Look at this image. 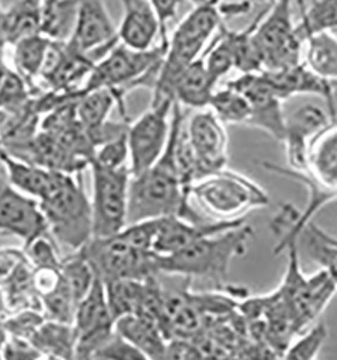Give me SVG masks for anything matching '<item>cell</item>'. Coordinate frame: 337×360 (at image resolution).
<instances>
[{"label": "cell", "instance_id": "cell-2", "mask_svg": "<svg viewBox=\"0 0 337 360\" xmlns=\"http://www.w3.org/2000/svg\"><path fill=\"white\" fill-rule=\"evenodd\" d=\"M254 229L241 223L234 229L204 236L192 245L170 255H158L157 263L162 274L210 282L216 290H234L227 283L231 262L247 252Z\"/></svg>", "mask_w": 337, "mask_h": 360}, {"label": "cell", "instance_id": "cell-47", "mask_svg": "<svg viewBox=\"0 0 337 360\" xmlns=\"http://www.w3.org/2000/svg\"><path fill=\"white\" fill-rule=\"evenodd\" d=\"M8 308H7V304H6V298L3 295V290L0 289V317L4 319L7 314H8Z\"/></svg>", "mask_w": 337, "mask_h": 360}, {"label": "cell", "instance_id": "cell-32", "mask_svg": "<svg viewBox=\"0 0 337 360\" xmlns=\"http://www.w3.org/2000/svg\"><path fill=\"white\" fill-rule=\"evenodd\" d=\"M41 308L49 320L73 324L79 302L76 301L64 276L58 285L46 295H41Z\"/></svg>", "mask_w": 337, "mask_h": 360}, {"label": "cell", "instance_id": "cell-29", "mask_svg": "<svg viewBox=\"0 0 337 360\" xmlns=\"http://www.w3.org/2000/svg\"><path fill=\"white\" fill-rule=\"evenodd\" d=\"M106 295L113 320L135 313L144 295L145 279L120 278L104 282Z\"/></svg>", "mask_w": 337, "mask_h": 360}, {"label": "cell", "instance_id": "cell-13", "mask_svg": "<svg viewBox=\"0 0 337 360\" xmlns=\"http://www.w3.org/2000/svg\"><path fill=\"white\" fill-rule=\"evenodd\" d=\"M198 165L200 180L227 167L228 135L225 124L210 108H203L184 123Z\"/></svg>", "mask_w": 337, "mask_h": 360}, {"label": "cell", "instance_id": "cell-44", "mask_svg": "<svg viewBox=\"0 0 337 360\" xmlns=\"http://www.w3.org/2000/svg\"><path fill=\"white\" fill-rule=\"evenodd\" d=\"M157 14L160 20L161 27V44L169 45V34H167V26L169 23L176 18L177 10L182 0H148Z\"/></svg>", "mask_w": 337, "mask_h": 360}, {"label": "cell", "instance_id": "cell-12", "mask_svg": "<svg viewBox=\"0 0 337 360\" xmlns=\"http://www.w3.org/2000/svg\"><path fill=\"white\" fill-rule=\"evenodd\" d=\"M227 85L239 91L248 100L251 117L247 126L259 129L274 139L284 142L286 132V116L282 108L284 100L276 95L265 73H241V77Z\"/></svg>", "mask_w": 337, "mask_h": 360}, {"label": "cell", "instance_id": "cell-24", "mask_svg": "<svg viewBox=\"0 0 337 360\" xmlns=\"http://www.w3.org/2000/svg\"><path fill=\"white\" fill-rule=\"evenodd\" d=\"M45 0H15L3 13V38L14 46L20 39L41 34Z\"/></svg>", "mask_w": 337, "mask_h": 360}, {"label": "cell", "instance_id": "cell-30", "mask_svg": "<svg viewBox=\"0 0 337 360\" xmlns=\"http://www.w3.org/2000/svg\"><path fill=\"white\" fill-rule=\"evenodd\" d=\"M209 108L220 117L224 124L247 126L251 117V107L248 100L239 91L225 86L213 94Z\"/></svg>", "mask_w": 337, "mask_h": 360}, {"label": "cell", "instance_id": "cell-22", "mask_svg": "<svg viewBox=\"0 0 337 360\" xmlns=\"http://www.w3.org/2000/svg\"><path fill=\"white\" fill-rule=\"evenodd\" d=\"M216 84L210 79L205 65V56L201 54L188 66L174 88V100L181 105L191 108H208L215 94Z\"/></svg>", "mask_w": 337, "mask_h": 360}, {"label": "cell", "instance_id": "cell-43", "mask_svg": "<svg viewBox=\"0 0 337 360\" xmlns=\"http://www.w3.org/2000/svg\"><path fill=\"white\" fill-rule=\"evenodd\" d=\"M203 358L197 344L192 339L172 338L166 343L165 359H197Z\"/></svg>", "mask_w": 337, "mask_h": 360}, {"label": "cell", "instance_id": "cell-52", "mask_svg": "<svg viewBox=\"0 0 337 360\" xmlns=\"http://www.w3.org/2000/svg\"><path fill=\"white\" fill-rule=\"evenodd\" d=\"M0 151H1V146H0Z\"/></svg>", "mask_w": 337, "mask_h": 360}, {"label": "cell", "instance_id": "cell-50", "mask_svg": "<svg viewBox=\"0 0 337 360\" xmlns=\"http://www.w3.org/2000/svg\"><path fill=\"white\" fill-rule=\"evenodd\" d=\"M0 146H1V135H0Z\"/></svg>", "mask_w": 337, "mask_h": 360}, {"label": "cell", "instance_id": "cell-25", "mask_svg": "<svg viewBox=\"0 0 337 360\" xmlns=\"http://www.w3.org/2000/svg\"><path fill=\"white\" fill-rule=\"evenodd\" d=\"M30 342L42 358L69 359L76 355L77 336L73 324L46 319L35 330Z\"/></svg>", "mask_w": 337, "mask_h": 360}, {"label": "cell", "instance_id": "cell-14", "mask_svg": "<svg viewBox=\"0 0 337 360\" xmlns=\"http://www.w3.org/2000/svg\"><path fill=\"white\" fill-rule=\"evenodd\" d=\"M0 232L23 240V247L49 233L48 223L37 198L0 179Z\"/></svg>", "mask_w": 337, "mask_h": 360}, {"label": "cell", "instance_id": "cell-9", "mask_svg": "<svg viewBox=\"0 0 337 360\" xmlns=\"http://www.w3.org/2000/svg\"><path fill=\"white\" fill-rule=\"evenodd\" d=\"M253 39L263 70L301 64L303 41L295 34V26L291 22V0H275L272 13H266L262 18Z\"/></svg>", "mask_w": 337, "mask_h": 360}, {"label": "cell", "instance_id": "cell-35", "mask_svg": "<svg viewBox=\"0 0 337 360\" xmlns=\"http://www.w3.org/2000/svg\"><path fill=\"white\" fill-rule=\"evenodd\" d=\"M32 86L16 72L8 68L0 84V111L13 112L26 108L34 98Z\"/></svg>", "mask_w": 337, "mask_h": 360}, {"label": "cell", "instance_id": "cell-3", "mask_svg": "<svg viewBox=\"0 0 337 360\" xmlns=\"http://www.w3.org/2000/svg\"><path fill=\"white\" fill-rule=\"evenodd\" d=\"M54 240L77 251L94 238L91 198L81 174L53 172L45 195L38 200Z\"/></svg>", "mask_w": 337, "mask_h": 360}, {"label": "cell", "instance_id": "cell-46", "mask_svg": "<svg viewBox=\"0 0 337 360\" xmlns=\"http://www.w3.org/2000/svg\"><path fill=\"white\" fill-rule=\"evenodd\" d=\"M3 320H4V319L0 317V351H1L3 345H4L7 338H8V333H7V329L4 327V321H3Z\"/></svg>", "mask_w": 337, "mask_h": 360}, {"label": "cell", "instance_id": "cell-11", "mask_svg": "<svg viewBox=\"0 0 337 360\" xmlns=\"http://www.w3.org/2000/svg\"><path fill=\"white\" fill-rule=\"evenodd\" d=\"M73 327L76 330L77 359H92L100 348L115 330V320L108 307L104 282L96 279L77 307Z\"/></svg>", "mask_w": 337, "mask_h": 360}, {"label": "cell", "instance_id": "cell-6", "mask_svg": "<svg viewBox=\"0 0 337 360\" xmlns=\"http://www.w3.org/2000/svg\"><path fill=\"white\" fill-rule=\"evenodd\" d=\"M285 252L288 254V267L276 290L289 311L295 335H298L328 307L336 293L337 285L332 274L325 269L312 277L304 276L297 242L291 243Z\"/></svg>", "mask_w": 337, "mask_h": 360}, {"label": "cell", "instance_id": "cell-39", "mask_svg": "<svg viewBox=\"0 0 337 360\" xmlns=\"http://www.w3.org/2000/svg\"><path fill=\"white\" fill-rule=\"evenodd\" d=\"M161 219H148L129 223L120 232H117L129 245L144 251H154V242L160 229Z\"/></svg>", "mask_w": 337, "mask_h": 360}, {"label": "cell", "instance_id": "cell-18", "mask_svg": "<svg viewBox=\"0 0 337 360\" xmlns=\"http://www.w3.org/2000/svg\"><path fill=\"white\" fill-rule=\"evenodd\" d=\"M244 221L246 219L241 217L235 220H207L197 223L179 216H166L161 219L153 250L158 255H170L204 236L234 229Z\"/></svg>", "mask_w": 337, "mask_h": 360}, {"label": "cell", "instance_id": "cell-5", "mask_svg": "<svg viewBox=\"0 0 337 360\" xmlns=\"http://www.w3.org/2000/svg\"><path fill=\"white\" fill-rule=\"evenodd\" d=\"M192 197L213 220H235L270 204L267 192L248 179L227 167L194 182Z\"/></svg>", "mask_w": 337, "mask_h": 360}, {"label": "cell", "instance_id": "cell-31", "mask_svg": "<svg viewBox=\"0 0 337 360\" xmlns=\"http://www.w3.org/2000/svg\"><path fill=\"white\" fill-rule=\"evenodd\" d=\"M337 27V0H316L303 13L295 34L304 42L310 35L331 32Z\"/></svg>", "mask_w": 337, "mask_h": 360}, {"label": "cell", "instance_id": "cell-7", "mask_svg": "<svg viewBox=\"0 0 337 360\" xmlns=\"http://www.w3.org/2000/svg\"><path fill=\"white\" fill-rule=\"evenodd\" d=\"M89 169L92 174L94 238L111 236L127 226L132 173L129 165L107 167L91 162Z\"/></svg>", "mask_w": 337, "mask_h": 360}, {"label": "cell", "instance_id": "cell-20", "mask_svg": "<svg viewBox=\"0 0 337 360\" xmlns=\"http://www.w3.org/2000/svg\"><path fill=\"white\" fill-rule=\"evenodd\" d=\"M123 19L117 30L119 42L135 50H150L161 34L160 20L148 0H122Z\"/></svg>", "mask_w": 337, "mask_h": 360}, {"label": "cell", "instance_id": "cell-26", "mask_svg": "<svg viewBox=\"0 0 337 360\" xmlns=\"http://www.w3.org/2000/svg\"><path fill=\"white\" fill-rule=\"evenodd\" d=\"M51 41L42 34H34L16 42L14 48L15 70L32 86L35 96L39 95L38 80L46 63Z\"/></svg>", "mask_w": 337, "mask_h": 360}, {"label": "cell", "instance_id": "cell-33", "mask_svg": "<svg viewBox=\"0 0 337 360\" xmlns=\"http://www.w3.org/2000/svg\"><path fill=\"white\" fill-rule=\"evenodd\" d=\"M61 273L77 302L88 295L96 279L91 263L84 257L81 250L73 251V254L63 259Z\"/></svg>", "mask_w": 337, "mask_h": 360}, {"label": "cell", "instance_id": "cell-21", "mask_svg": "<svg viewBox=\"0 0 337 360\" xmlns=\"http://www.w3.org/2000/svg\"><path fill=\"white\" fill-rule=\"evenodd\" d=\"M115 330L138 348L146 359H165L167 339L155 320L131 313L115 321Z\"/></svg>", "mask_w": 337, "mask_h": 360}, {"label": "cell", "instance_id": "cell-4", "mask_svg": "<svg viewBox=\"0 0 337 360\" xmlns=\"http://www.w3.org/2000/svg\"><path fill=\"white\" fill-rule=\"evenodd\" d=\"M167 46L160 44L153 49L135 50L117 42L94 66L81 95L98 88L116 89L125 96L142 86L154 89Z\"/></svg>", "mask_w": 337, "mask_h": 360}, {"label": "cell", "instance_id": "cell-15", "mask_svg": "<svg viewBox=\"0 0 337 360\" xmlns=\"http://www.w3.org/2000/svg\"><path fill=\"white\" fill-rule=\"evenodd\" d=\"M77 49L89 53L96 63L119 42L104 0H80L79 18L73 37L69 39Z\"/></svg>", "mask_w": 337, "mask_h": 360}, {"label": "cell", "instance_id": "cell-34", "mask_svg": "<svg viewBox=\"0 0 337 360\" xmlns=\"http://www.w3.org/2000/svg\"><path fill=\"white\" fill-rule=\"evenodd\" d=\"M205 65L208 69L209 76L215 84H217L222 77L235 68L234 57V45L231 30L225 29L222 25L220 34L216 37L215 42L204 53Z\"/></svg>", "mask_w": 337, "mask_h": 360}, {"label": "cell", "instance_id": "cell-36", "mask_svg": "<svg viewBox=\"0 0 337 360\" xmlns=\"http://www.w3.org/2000/svg\"><path fill=\"white\" fill-rule=\"evenodd\" d=\"M328 339V328L324 323H319L314 327L307 329L300 338L290 343L284 354L286 359H314L319 356L324 344Z\"/></svg>", "mask_w": 337, "mask_h": 360}, {"label": "cell", "instance_id": "cell-17", "mask_svg": "<svg viewBox=\"0 0 337 360\" xmlns=\"http://www.w3.org/2000/svg\"><path fill=\"white\" fill-rule=\"evenodd\" d=\"M274 91L284 101L295 95H317L326 101V111L332 120L337 119L333 82L324 80L305 64L278 70H263Z\"/></svg>", "mask_w": 337, "mask_h": 360}, {"label": "cell", "instance_id": "cell-42", "mask_svg": "<svg viewBox=\"0 0 337 360\" xmlns=\"http://www.w3.org/2000/svg\"><path fill=\"white\" fill-rule=\"evenodd\" d=\"M1 358L4 359H37L42 358L39 351L34 347V344L18 336L8 335L6 343L1 348Z\"/></svg>", "mask_w": 337, "mask_h": 360}, {"label": "cell", "instance_id": "cell-1", "mask_svg": "<svg viewBox=\"0 0 337 360\" xmlns=\"http://www.w3.org/2000/svg\"><path fill=\"white\" fill-rule=\"evenodd\" d=\"M184 116L182 105L174 101L170 136L161 158L144 173L132 176L129 182L127 224L166 216H179L197 223L207 221L193 208L192 197L184 189L177 169L174 139L177 126Z\"/></svg>", "mask_w": 337, "mask_h": 360}, {"label": "cell", "instance_id": "cell-8", "mask_svg": "<svg viewBox=\"0 0 337 360\" xmlns=\"http://www.w3.org/2000/svg\"><path fill=\"white\" fill-rule=\"evenodd\" d=\"M80 250L103 282L120 278L146 279L161 274L154 251L139 250L119 233L92 238Z\"/></svg>", "mask_w": 337, "mask_h": 360}, {"label": "cell", "instance_id": "cell-37", "mask_svg": "<svg viewBox=\"0 0 337 360\" xmlns=\"http://www.w3.org/2000/svg\"><path fill=\"white\" fill-rule=\"evenodd\" d=\"M25 257L27 262L30 263L32 269L38 267H56L61 269L63 259L58 254V243H56L54 238L50 233H45L30 245L23 247Z\"/></svg>", "mask_w": 337, "mask_h": 360}, {"label": "cell", "instance_id": "cell-38", "mask_svg": "<svg viewBox=\"0 0 337 360\" xmlns=\"http://www.w3.org/2000/svg\"><path fill=\"white\" fill-rule=\"evenodd\" d=\"M46 320L44 311L38 309H23L13 311L4 317V327L7 333L30 340L35 330Z\"/></svg>", "mask_w": 337, "mask_h": 360}, {"label": "cell", "instance_id": "cell-49", "mask_svg": "<svg viewBox=\"0 0 337 360\" xmlns=\"http://www.w3.org/2000/svg\"><path fill=\"white\" fill-rule=\"evenodd\" d=\"M3 13H4V10L1 8V6H0V42H3V44H6L4 42V38H3V30H1V23H3ZM7 45V44H6Z\"/></svg>", "mask_w": 337, "mask_h": 360}, {"label": "cell", "instance_id": "cell-45", "mask_svg": "<svg viewBox=\"0 0 337 360\" xmlns=\"http://www.w3.org/2000/svg\"><path fill=\"white\" fill-rule=\"evenodd\" d=\"M4 49H6V44L0 42V84L3 82L7 70H8V66L6 64V60H4Z\"/></svg>", "mask_w": 337, "mask_h": 360}, {"label": "cell", "instance_id": "cell-41", "mask_svg": "<svg viewBox=\"0 0 337 360\" xmlns=\"http://www.w3.org/2000/svg\"><path fill=\"white\" fill-rule=\"evenodd\" d=\"M92 359L141 360L146 358L127 339L113 330V335L100 345Z\"/></svg>", "mask_w": 337, "mask_h": 360}, {"label": "cell", "instance_id": "cell-23", "mask_svg": "<svg viewBox=\"0 0 337 360\" xmlns=\"http://www.w3.org/2000/svg\"><path fill=\"white\" fill-rule=\"evenodd\" d=\"M0 166L14 188L37 200L45 195L53 177V170L16 158L3 148L0 151Z\"/></svg>", "mask_w": 337, "mask_h": 360}, {"label": "cell", "instance_id": "cell-48", "mask_svg": "<svg viewBox=\"0 0 337 360\" xmlns=\"http://www.w3.org/2000/svg\"><path fill=\"white\" fill-rule=\"evenodd\" d=\"M298 1V4H300V8H301V11L304 13L305 11L306 7L309 6V4H312L313 1H316V0H297Z\"/></svg>", "mask_w": 337, "mask_h": 360}, {"label": "cell", "instance_id": "cell-16", "mask_svg": "<svg viewBox=\"0 0 337 360\" xmlns=\"http://www.w3.org/2000/svg\"><path fill=\"white\" fill-rule=\"evenodd\" d=\"M331 120L328 111L314 104L303 105L286 117V132L282 142L286 150V167L295 172L309 170L310 143Z\"/></svg>", "mask_w": 337, "mask_h": 360}, {"label": "cell", "instance_id": "cell-19", "mask_svg": "<svg viewBox=\"0 0 337 360\" xmlns=\"http://www.w3.org/2000/svg\"><path fill=\"white\" fill-rule=\"evenodd\" d=\"M220 0H207L197 4L178 25L169 39V45L201 56L210 35L220 26L222 10L217 8Z\"/></svg>", "mask_w": 337, "mask_h": 360}, {"label": "cell", "instance_id": "cell-28", "mask_svg": "<svg viewBox=\"0 0 337 360\" xmlns=\"http://www.w3.org/2000/svg\"><path fill=\"white\" fill-rule=\"evenodd\" d=\"M306 42L305 64L328 82H337V37L332 32L310 35Z\"/></svg>", "mask_w": 337, "mask_h": 360}, {"label": "cell", "instance_id": "cell-40", "mask_svg": "<svg viewBox=\"0 0 337 360\" xmlns=\"http://www.w3.org/2000/svg\"><path fill=\"white\" fill-rule=\"evenodd\" d=\"M129 150L127 131L113 138L111 141L100 145L95 151L92 162L107 167H122L129 165Z\"/></svg>", "mask_w": 337, "mask_h": 360}, {"label": "cell", "instance_id": "cell-27", "mask_svg": "<svg viewBox=\"0 0 337 360\" xmlns=\"http://www.w3.org/2000/svg\"><path fill=\"white\" fill-rule=\"evenodd\" d=\"M80 0H45L41 34L50 41H69L77 26Z\"/></svg>", "mask_w": 337, "mask_h": 360}, {"label": "cell", "instance_id": "cell-10", "mask_svg": "<svg viewBox=\"0 0 337 360\" xmlns=\"http://www.w3.org/2000/svg\"><path fill=\"white\" fill-rule=\"evenodd\" d=\"M174 101L176 100L167 98L151 104L145 114L129 123L127 141L132 176L144 173L161 158L170 136Z\"/></svg>", "mask_w": 337, "mask_h": 360}, {"label": "cell", "instance_id": "cell-51", "mask_svg": "<svg viewBox=\"0 0 337 360\" xmlns=\"http://www.w3.org/2000/svg\"><path fill=\"white\" fill-rule=\"evenodd\" d=\"M0 359H1V351H0Z\"/></svg>", "mask_w": 337, "mask_h": 360}]
</instances>
